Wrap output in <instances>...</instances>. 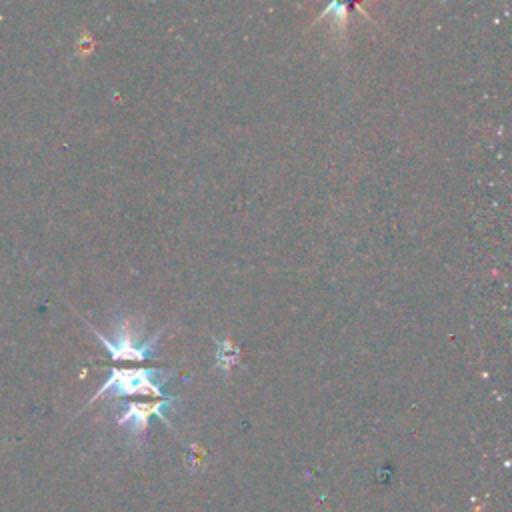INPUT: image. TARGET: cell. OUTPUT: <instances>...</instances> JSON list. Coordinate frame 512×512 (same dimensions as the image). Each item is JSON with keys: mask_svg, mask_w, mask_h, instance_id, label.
I'll return each mask as SVG.
<instances>
[{"mask_svg": "<svg viewBox=\"0 0 512 512\" xmlns=\"http://www.w3.org/2000/svg\"><path fill=\"white\" fill-rule=\"evenodd\" d=\"M168 372L160 368H112L100 390L92 396V400L110 394L114 398L134 396V394H148L158 398H170L164 392L168 382ZM90 400V402H92Z\"/></svg>", "mask_w": 512, "mask_h": 512, "instance_id": "1", "label": "cell"}, {"mask_svg": "<svg viewBox=\"0 0 512 512\" xmlns=\"http://www.w3.org/2000/svg\"><path fill=\"white\" fill-rule=\"evenodd\" d=\"M216 344V368L228 376L230 370L240 362V348L232 340H222L214 336Z\"/></svg>", "mask_w": 512, "mask_h": 512, "instance_id": "4", "label": "cell"}, {"mask_svg": "<svg viewBox=\"0 0 512 512\" xmlns=\"http://www.w3.org/2000/svg\"><path fill=\"white\" fill-rule=\"evenodd\" d=\"M176 402H178V398H174V396L156 400V402H128L122 406V412L118 414V424L126 426L132 436H140L146 430L152 416H156L168 424L166 414L174 408Z\"/></svg>", "mask_w": 512, "mask_h": 512, "instance_id": "3", "label": "cell"}, {"mask_svg": "<svg viewBox=\"0 0 512 512\" xmlns=\"http://www.w3.org/2000/svg\"><path fill=\"white\" fill-rule=\"evenodd\" d=\"M322 18H330L332 20V26L336 30H344L346 26V20H348V10H346V4H340V2H330L326 6V10L322 12Z\"/></svg>", "mask_w": 512, "mask_h": 512, "instance_id": "5", "label": "cell"}, {"mask_svg": "<svg viewBox=\"0 0 512 512\" xmlns=\"http://www.w3.org/2000/svg\"><path fill=\"white\" fill-rule=\"evenodd\" d=\"M94 334L106 346L112 360H150V358H158L156 342L164 334V328L160 332H156L150 340L136 342V334L132 332L130 322L122 318L116 326V340H110L108 336H104L96 330H94Z\"/></svg>", "mask_w": 512, "mask_h": 512, "instance_id": "2", "label": "cell"}]
</instances>
